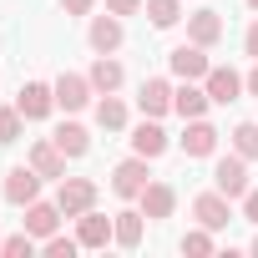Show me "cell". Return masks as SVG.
<instances>
[{"mask_svg": "<svg viewBox=\"0 0 258 258\" xmlns=\"http://www.w3.org/2000/svg\"><path fill=\"white\" fill-rule=\"evenodd\" d=\"M208 106H213V96H208V86H203V81H182V86L172 91V111H177L182 121L208 116Z\"/></svg>", "mask_w": 258, "mask_h": 258, "instance_id": "9a60e30c", "label": "cell"}, {"mask_svg": "<svg viewBox=\"0 0 258 258\" xmlns=\"http://www.w3.org/2000/svg\"><path fill=\"white\" fill-rule=\"evenodd\" d=\"M76 248H81V238H66V233L41 238V253H46V258H76Z\"/></svg>", "mask_w": 258, "mask_h": 258, "instance_id": "f1b7e54d", "label": "cell"}, {"mask_svg": "<svg viewBox=\"0 0 258 258\" xmlns=\"http://www.w3.org/2000/svg\"><path fill=\"white\" fill-rule=\"evenodd\" d=\"M142 6H147V0H106V11H111V16H137Z\"/></svg>", "mask_w": 258, "mask_h": 258, "instance_id": "f546056e", "label": "cell"}, {"mask_svg": "<svg viewBox=\"0 0 258 258\" xmlns=\"http://www.w3.org/2000/svg\"><path fill=\"white\" fill-rule=\"evenodd\" d=\"M126 142H132V152L147 157V162H157V157L172 147V137L162 132V121H157V116H142V126H132V137H126Z\"/></svg>", "mask_w": 258, "mask_h": 258, "instance_id": "7c38bea8", "label": "cell"}, {"mask_svg": "<svg viewBox=\"0 0 258 258\" xmlns=\"http://www.w3.org/2000/svg\"><path fill=\"white\" fill-rule=\"evenodd\" d=\"M26 162H31V167H36V172H41L46 182H61V177H66V162H71V157H66L61 147H56V137H41V142H31Z\"/></svg>", "mask_w": 258, "mask_h": 258, "instance_id": "8fae6325", "label": "cell"}, {"mask_svg": "<svg viewBox=\"0 0 258 258\" xmlns=\"http://www.w3.org/2000/svg\"><path fill=\"white\" fill-rule=\"evenodd\" d=\"M228 142H233V152H238V157H248V162H258V121H238Z\"/></svg>", "mask_w": 258, "mask_h": 258, "instance_id": "d4e9b609", "label": "cell"}, {"mask_svg": "<svg viewBox=\"0 0 258 258\" xmlns=\"http://www.w3.org/2000/svg\"><path fill=\"white\" fill-rule=\"evenodd\" d=\"M248 6H253V11H258V0H248Z\"/></svg>", "mask_w": 258, "mask_h": 258, "instance_id": "d590c367", "label": "cell"}, {"mask_svg": "<svg viewBox=\"0 0 258 258\" xmlns=\"http://www.w3.org/2000/svg\"><path fill=\"white\" fill-rule=\"evenodd\" d=\"M142 228H147V213H142V208L111 213V243H116V248H137V243H142Z\"/></svg>", "mask_w": 258, "mask_h": 258, "instance_id": "ac0fdd59", "label": "cell"}, {"mask_svg": "<svg viewBox=\"0 0 258 258\" xmlns=\"http://www.w3.org/2000/svg\"><path fill=\"white\" fill-rule=\"evenodd\" d=\"M177 248H182V253H192V258H208L218 243H213V228H203V223H198V228H187V233H182V243H177Z\"/></svg>", "mask_w": 258, "mask_h": 258, "instance_id": "4316f807", "label": "cell"}, {"mask_svg": "<svg viewBox=\"0 0 258 258\" xmlns=\"http://www.w3.org/2000/svg\"><path fill=\"white\" fill-rule=\"evenodd\" d=\"M167 71H172L177 81H203V76L213 71V61H208V51H203V46L182 41V46H172V51H167Z\"/></svg>", "mask_w": 258, "mask_h": 258, "instance_id": "8992f818", "label": "cell"}, {"mask_svg": "<svg viewBox=\"0 0 258 258\" xmlns=\"http://www.w3.org/2000/svg\"><path fill=\"white\" fill-rule=\"evenodd\" d=\"M248 253H258V238H253V243H248Z\"/></svg>", "mask_w": 258, "mask_h": 258, "instance_id": "e575fe53", "label": "cell"}, {"mask_svg": "<svg viewBox=\"0 0 258 258\" xmlns=\"http://www.w3.org/2000/svg\"><path fill=\"white\" fill-rule=\"evenodd\" d=\"M137 208H142L152 223H162V218L177 213V187H172V182H147L142 198H137Z\"/></svg>", "mask_w": 258, "mask_h": 258, "instance_id": "2e32d148", "label": "cell"}, {"mask_svg": "<svg viewBox=\"0 0 258 258\" xmlns=\"http://www.w3.org/2000/svg\"><path fill=\"white\" fill-rule=\"evenodd\" d=\"M243 81H248V96H258V61H253V71H248Z\"/></svg>", "mask_w": 258, "mask_h": 258, "instance_id": "836d02e7", "label": "cell"}, {"mask_svg": "<svg viewBox=\"0 0 258 258\" xmlns=\"http://www.w3.org/2000/svg\"><path fill=\"white\" fill-rule=\"evenodd\" d=\"M243 51H248V56H253V61H258V21H253V26H248V31H243Z\"/></svg>", "mask_w": 258, "mask_h": 258, "instance_id": "d6a6232c", "label": "cell"}, {"mask_svg": "<svg viewBox=\"0 0 258 258\" xmlns=\"http://www.w3.org/2000/svg\"><path fill=\"white\" fill-rule=\"evenodd\" d=\"M172 91H177V86H172L167 76H147V81L137 86V111H142V116H157V121H162V116L172 111Z\"/></svg>", "mask_w": 258, "mask_h": 258, "instance_id": "30bf717a", "label": "cell"}, {"mask_svg": "<svg viewBox=\"0 0 258 258\" xmlns=\"http://www.w3.org/2000/svg\"><path fill=\"white\" fill-rule=\"evenodd\" d=\"M177 147H182L187 157H213V152H218V126H213L208 116H198V121H187V132L177 137Z\"/></svg>", "mask_w": 258, "mask_h": 258, "instance_id": "e0dca14e", "label": "cell"}, {"mask_svg": "<svg viewBox=\"0 0 258 258\" xmlns=\"http://www.w3.org/2000/svg\"><path fill=\"white\" fill-rule=\"evenodd\" d=\"M192 218H198L203 228L223 233V228L233 223V198H223L218 187H208V192H198V198H192Z\"/></svg>", "mask_w": 258, "mask_h": 258, "instance_id": "ba28073f", "label": "cell"}, {"mask_svg": "<svg viewBox=\"0 0 258 258\" xmlns=\"http://www.w3.org/2000/svg\"><path fill=\"white\" fill-rule=\"evenodd\" d=\"M51 86H56V106H61V111H86L91 96H96L91 76H81V71H61Z\"/></svg>", "mask_w": 258, "mask_h": 258, "instance_id": "52a82bcc", "label": "cell"}, {"mask_svg": "<svg viewBox=\"0 0 258 258\" xmlns=\"http://www.w3.org/2000/svg\"><path fill=\"white\" fill-rule=\"evenodd\" d=\"M66 16H96V0H61Z\"/></svg>", "mask_w": 258, "mask_h": 258, "instance_id": "4dcf8cb0", "label": "cell"}, {"mask_svg": "<svg viewBox=\"0 0 258 258\" xmlns=\"http://www.w3.org/2000/svg\"><path fill=\"white\" fill-rule=\"evenodd\" d=\"M56 147H61L66 157H86V152H91V132H86L81 121H61V126H56Z\"/></svg>", "mask_w": 258, "mask_h": 258, "instance_id": "7402d4cb", "label": "cell"}, {"mask_svg": "<svg viewBox=\"0 0 258 258\" xmlns=\"http://www.w3.org/2000/svg\"><path fill=\"white\" fill-rule=\"evenodd\" d=\"M21 132H26V111L11 101H0V142H21Z\"/></svg>", "mask_w": 258, "mask_h": 258, "instance_id": "484cf974", "label": "cell"}, {"mask_svg": "<svg viewBox=\"0 0 258 258\" xmlns=\"http://www.w3.org/2000/svg\"><path fill=\"white\" fill-rule=\"evenodd\" d=\"M86 76H91L96 96H111V91H121V86H126V71H121V61H116V56H96Z\"/></svg>", "mask_w": 258, "mask_h": 258, "instance_id": "ffe728a7", "label": "cell"}, {"mask_svg": "<svg viewBox=\"0 0 258 258\" xmlns=\"http://www.w3.org/2000/svg\"><path fill=\"white\" fill-rule=\"evenodd\" d=\"M147 182H152V162H147V157H137V152L126 157V162H116V167H111V192H116V198H126V203H137Z\"/></svg>", "mask_w": 258, "mask_h": 258, "instance_id": "6da1fadb", "label": "cell"}, {"mask_svg": "<svg viewBox=\"0 0 258 258\" xmlns=\"http://www.w3.org/2000/svg\"><path fill=\"white\" fill-rule=\"evenodd\" d=\"M36 248H41V238H31L26 228H21V233H11V238H0V258H31Z\"/></svg>", "mask_w": 258, "mask_h": 258, "instance_id": "83f0119b", "label": "cell"}, {"mask_svg": "<svg viewBox=\"0 0 258 258\" xmlns=\"http://www.w3.org/2000/svg\"><path fill=\"white\" fill-rule=\"evenodd\" d=\"M213 187H218L223 198H233V203H243V192L253 187V182H248V157H238V152H228V157H218V162H213Z\"/></svg>", "mask_w": 258, "mask_h": 258, "instance_id": "7a4b0ae2", "label": "cell"}, {"mask_svg": "<svg viewBox=\"0 0 258 258\" xmlns=\"http://www.w3.org/2000/svg\"><path fill=\"white\" fill-rule=\"evenodd\" d=\"M41 182H46V177H41L31 162H26V167H11V172H6V182H0V198H6L11 208H26V203H36V198H41Z\"/></svg>", "mask_w": 258, "mask_h": 258, "instance_id": "277c9868", "label": "cell"}, {"mask_svg": "<svg viewBox=\"0 0 258 258\" xmlns=\"http://www.w3.org/2000/svg\"><path fill=\"white\" fill-rule=\"evenodd\" d=\"M142 11H147V21H152L157 31H172V26L182 21V0H147Z\"/></svg>", "mask_w": 258, "mask_h": 258, "instance_id": "cb8c5ba5", "label": "cell"}, {"mask_svg": "<svg viewBox=\"0 0 258 258\" xmlns=\"http://www.w3.org/2000/svg\"><path fill=\"white\" fill-rule=\"evenodd\" d=\"M243 218H248V223H258V187H248V192H243Z\"/></svg>", "mask_w": 258, "mask_h": 258, "instance_id": "1f68e13d", "label": "cell"}, {"mask_svg": "<svg viewBox=\"0 0 258 258\" xmlns=\"http://www.w3.org/2000/svg\"><path fill=\"white\" fill-rule=\"evenodd\" d=\"M96 126H101V132H126V101L116 91L96 101Z\"/></svg>", "mask_w": 258, "mask_h": 258, "instance_id": "603a6c76", "label": "cell"}, {"mask_svg": "<svg viewBox=\"0 0 258 258\" xmlns=\"http://www.w3.org/2000/svg\"><path fill=\"white\" fill-rule=\"evenodd\" d=\"M203 86H208L213 106H228V101H243V91H248L243 71H233V66H213V71L203 76Z\"/></svg>", "mask_w": 258, "mask_h": 258, "instance_id": "9c48e42d", "label": "cell"}, {"mask_svg": "<svg viewBox=\"0 0 258 258\" xmlns=\"http://www.w3.org/2000/svg\"><path fill=\"white\" fill-rule=\"evenodd\" d=\"M96 198H101V187H96L91 177H61V182H56V203H61V213H66V218L91 213V208H96Z\"/></svg>", "mask_w": 258, "mask_h": 258, "instance_id": "3957f363", "label": "cell"}, {"mask_svg": "<svg viewBox=\"0 0 258 258\" xmlns=\"http://www.w3.org/2000/svg\"><path fill=\"white\" fill-rule=\"evenodd\" d=\"M76 238H81V248H106V243H111V218L96 213V208L81 213V218H76Z\"/></svg>", "mask_w": 258, "mask_h": 258, "instance_id": "44dd1931", "label": "cell"}, {"mask_svg": "<svg viewBox=\"0 0 258 258\" xmlns=\"http://www.w3.org/2000/svg\"><path fill=\"white\" fill-rule=\"evenodd\" d=\"M16 106L26 111V121H46V116L56 111V86H46V81H26L21 96H16Z\"/></svg>", "mask_w": 258, "mask_h": 258, "instance_id": "5bb4252c", "label": "cell"}, {"mask_svg": "<svg viewBox=\"0 0 258 258\" xmlns=\"http://www.w3.org/2000/svg\"><path fill=\"white\" fill-rule=\"evenodd\" d=\"M61 203H46V198H36V203H26V218H21V228L31 233V238H51V233H61Z\"/></svg>", "mask_w": 258, "mask_h": 258, "instance_id": "4fadbf2b", "label": "cell"}, {"mask_svg": "<svg viewBox=\"0 0 258 258\" xmlns=\"http://www.w3.org/2000/svg\"><path fill=\"white\" fill-rule=\"evenodd\" d=\"M187 41L203 46V51H213V46L223 41V16H218V11H192V16H187Z\"/></svg>", "mask_w": 258, "mask_h": 258, "instance_id": "d6986e66", "label": "cell"}, {"mask_svg": "<svg viewBox=\"0 0 258 258\" xmlns=\"http://www.w3.org/2000/svg\"><path fill=\"white\" fill-rule=\"evenodd\" d=\"M86 41H91V51H96V56H116V51H121V41H126V26H121V16H111V11L91 16V26H86Z\"/></svg>", "mask_w": 258, "mask_h": 258, "instance_id": "5b68a950", "label": "cell"}]
</instances>
